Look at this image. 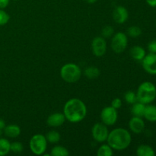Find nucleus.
I'll return each mask as SVG.
<instances>
[{
	"mask_svg": "<svg viewBox=\"0 0 156 156\" xmlns=\"http://www.w3.org/2000/svg\"><path fill=\"white\" fill-rule=\"evenodd\" d=\"M2 130H1V129H0V136L2 135Z\"/></svg>",
	"mask_w": 156,
	"mask_h": 156,
	"instance_id": "35",
	"label": "nucleus"
},
{
	"mask_svg": "<svg viewBox=\"0 0 156 156\" xmlns=\"http://www.w3.org/2000/svg\"><path fill=\"white\" fill-rule=\"evenodd\" d=\"M5 126L6 125L4 120H3L2 119H0V129L3 131V129H4V128L5 127Z\"/></svg>",
	"mask_w": 156,
	"mask_h": 156,
	"instance_id": "33",
	"label": "nucleus"
},
{
	"mask_svg": "<svg viewBox=\"0 0 156 156\" xmlns=\"http://www.w3.org/2000/svg\"><path fill=\"white\" fill-rule=\"evenodd\" d=\"M10 0H0V9H4L9 5Z\"/></svg>",
	"mask_w": 156,
	"mask_h": 156,
	"instance_id": "31",
	"label": "nucleus"
},
{
	"mask_svg": "<svg viewBox=\"0 0 156 156\" xmlns=\"http://www.w3.org/2000/svg\"><path fill=\"white\" fill-rule=\"evenodd\" d=\"M143 117L149 122H156V106L152 105H148L145 108Z\"/></svg>",
	"mask_w": 156,
	"mask_h": 156,
	"instance_id": "16",
	"label": "nucleus"
},
{
	"mask_svg": "<svg viewBox=\"0 0 156 156\" xmlns=\"http://www.w3.org/2000/svg\"><path fill=\"white\" fill-rule=\"evenodd\" d=\"M9 19H10V16L9 14L3 9H0V26H3L7 24Z\"/></svg>",
	"mask_w": 156,
	"mask_h": 156,
	"instance_id": "26",
	"label": "nucleus"
},
{
	"mask_svg": "<svg viewBox=\"0 0 156 156\" xmlns=\"http://www.w3.org/2000/svg\"><path fill=\"white\" fill-rule=\"evenodd\" d=\"M30 149L37 155H44L47 148V140L44 135L36 134L30 138L29 143Z\"/></svg>",
	"mask_w": 156,
	"mask_h": 156,
	"instance_id": "5",
	"label": "nucleus"
},
{
	"mask_svg": "<svg viewBox=\"0 0 156 156\" xmlns=\"http://www.w3.org/2000/svg\"><path fill=\"white\" fill-rule=\"evenodd\" d=\"M148 50L149 53H156V40L152 41L148 44Z\"/></svg>",
	"mask_w": 156,
	"mask_h": 156,
	"instance_id": "30",
	"label": "nucleus"
},
{
	"mask_svg": "<svg viewBox=\"0 0 156 156\" xmlns=\"http://www.w3.org/2000/svg\"><path fill=\"white\" fill-rule=\"evenodd\" d=\"M124 100L129 105H133L136 102L138 101L137 100L136 94L133 91H128L124 94Z\"/></svg>",
	"mask_w": 156,
	"mask_h": 156,
	"instance_id": "24",
	"label": "nucleus"
},
{
	"mask_svg": "<svg viewBox=\"0 0 156 156\" xmlns=\"http://www.w3.org/2000/svg\"><path fill=\"white\" fill-rule=\"evenodd\" d=\"M146 2L150 7H156V0H146Z\"/></svg>",
	"mask_w": 156,
	"mask_h": 156,
	"instance_id": "32",
	"label": "nucleus"
},
{
	"mask_svg": "<svg viewBox=\"0 0 156 156\" xmlns=\"http://www.w3.org/2000/svg\"><path fill=\"white\" fill-rule=\"evenodd\" d=\"M136 155L138 156H155L154 149L148 145H140L136 149Z\"/></svg>",
	"mask_w": 156,
	"mask_h": 156,
	"instance_id": "17",
	"label": "nucleus"
},
{
	"mask_svg": "<svg viewBox=\"0 0 156 156\" xmlns=\"http://www.w3.org/2000/svg\"><path fill=\"white\" fill-rule=\"evenodd\" d=\"M12 1H16V0H12Z\"/></svg>",
	"mask_w": 156,
	"mask_h": 156,
	"instance_id": "36",
	"label": "nucleus"
},
{
	"mask_svg": "<svg viewBox=\"0 0 156 156\" xmlns=\"http://www.w3.org/2000/svg\"><path fill=\"white\" fill-rule=\"evenodd\" d=\"M111 106L113 107L115 109H119V108H121L122 106V101L120 98H114V100L111 102Z\"/></svg>",
	"mask_w": 156,
	"mask_h": 156,
	"instance_id": "29",
	"label": "nucleus"
},
{
	"mask_svg": "<svg viewBox=\"0 0 156 156\" xmlns=\"http://www.w3.org/2000/svg\"><path fill=\"white\" fill-rule=\"evenodd\" d=\"M108 144L114 150L121 151L128 148L132 142L131 134L124 128H116L109 132Z\"/></svg>",
	"mask_w": 156,
	"mask_h": 156,
	"instance_id": "2",
	"label": "nucleus"
},
{
	"mask_svg": "<svg viewBox=\"0 0 156 156\" xmlns=\"http://www.w3.org/2000/svg\"><path fill=\"white\" fill-rule=\"evenodd\" d=\"M11 151V143L5 138H0V156H5Z\"/></svg>",
	"mask_w": 156,
	"mask_h": 156,
	"instance_id": "19",
	"label": "nucleus"
},
{
	"mask_svg": "<svg viewBox=\"0 0 156 156\" xmlns=\"http://www.w3.org/2000/svg\"><path fill=\"white\" fill-rule=\"evenodd\" d=\"M128 44V38L126 34L118 32L113 37L111 41V48L116 53H121L126 50Z\"/></svg>",
	"mask_w": 156,
	"mask_h": 156,
	"instance_id": "6",
	"label": "nucleus"
},
{
	"mask_svg": "<svg viewBox=\"0 0 156 156\" xmlns=\"http://www.w3.org/2000/svg\"><path fill=\"white\" fill-rule=\"evenodd\" d=\"M138 101L149 105L156 98V87L152 82H144L139 86L136 92Z\"/></svg>",
	"mask_w": 156,
	"mask_h": 156,
	"instance_id": "3",
	"label": "nucleus"
},
{
	"mask_svg": "<svg viewBox=\"0 0 156 156\" xmlns=\"http://www.w3.org/2000/svg\"><path fill=\"white\" fill-rule=\"evenodd\" d=\"M114 32V28H113L112 26L107 25L102 29L101 34H102V36H103L104 37L108 38V37H111L112 36Z\"/></svg>",
	"mask_w": 156,
	"mask_h": 156,
	"instance_id": "28",
	"label": "nucleus"
},
{
	"mask_svg": "<svg viewBox=\"0 0 156 156\" xmlns=\"http://www.w3.org/2000/svg\"><path fill=\"white\" fill-rule=\"evenodd\" d=\"M131 57L136 61H142L146 56V50L140 46H134L129 51Z\"/></svg>",
	"mask_w": 156,
	"mask_h": 156,
	"instance_id": "15",
	"label": "nucleus"
},
{
	"mask_svg": "<svg viewBox=\"0 0 156 156\" xmlns=\"http://www.w3.org/2000/svg\"><path fill=\"white\" fill-rule=\"evenodd\" d=\"M24 149V146H23L22 143L20 142H14V143H11V151L15 153H20Z\"/></svg>",
	"mask_w": 156,
	"mask_h": 156,
	"instance_id": "27",
	"label": "nucleus"
},
{
	"mask_svg": "<svg viewBox=\"0 0 156 156\" xmlns=\"http://www.w3.org/2000/svg\"><path fill=\"white\" fill-rule=\"evenodd\" d=\"M91 132H92V136L94 140L98 143H104L107 141L108 134H109L108 127L103 123H95L93 126Z\"/></svg>",
	"mask_w": 156,
	"mask_h": 156,
	"instance_id": "8",
	"label": "nucleus"
},
{
	"mask_svg": "<svg viewBox=\"0 0 156 156\" xmlns=\"http://www.w3.org/2000/svg\"><path fill=\"white\" fill-rule=\"evenodd\" d=\"M143 68L150 75H156V53H149L142 60Z\"/></svg>",
	"mask_w": 156,
	"mask_h": 156,
	"instance_id": "10",
	"label": "nucleus"
},
{
	"mask_svg": "<svg viewBox=\"0 0 156 156\" xmlns=\"http://www.w3.org/2000/svg\"><path fill=\"white\" fill-rule=\"evenodd\" d=\"M93 54L98 57L104 56L107 51V42L105 38L101 37H97L94 38L91 43Z\"/></svg>",
	"mask_w": 156,
	"mask_h": 156,
	"instance_id": "9",
	"label": "nucleus"
},
{
	"mask_svg": "<svg viewBox=\"0 0 156 156\" xmlns=\"http://www.w3.org/2000/svg\"><path fill=\"white\" fill-rule=\"evenodd\" d=\"M66 121V117L62 113H54L48 117L47 123L51 127H59Z\"/></svg>",
	"mask_w": 156,
	"mask_h": 156,
	"instance_id": "13",
	"label": "nucleus"
},
{
	"mask_svg": "<svg viewBox=\"0 0 156 156\" xmlns=\"http://www.w3.org/2000/svg\"><path fill=\"white\" fill-rule=\"evenodd\" d=\"M129 126L130 130L133 133L140 134L143 132L145 129V122L142 117H133L130 119L129 122Z\"/></svg>",
	"mask_w": 156,
	"mask_h": 156,
	"instance_id": "12",
	"label": "nucleus"
},
{
	"mask_svg": "<svg viewBox=\"0 0 156 156\" xmlns=\"http://www.w3.org/2000/svg\"><path fill=\"white\" fill-rule=\"evenodd\" d=\"M127 34L131 37H138L142 34V30L138 26H131L128 28Z\"/></svg>",
	"mask_w": 156,
	"mask_h": 156,
	"instance_id": "25",
	"label": "nucleus"
},
{
	"mask_svg": "<svg viewBox=\"0 0 156 156\" xmlns=\"http://www.w3.org/2000/svg\"><path fill=\"white\" fill-rule=\"evenodd\" d=\"M63 114L68 121L79 123L85 119L87 114V108L82 100L72 98L64 105Z\"/></svg>",
	"mask_w": 156,
	"mask_h": 156,
	"instance_id": "1",
	"label": "nucleus"
},
{
	"mask_svg": "<svg viewBox=\"0 0 156 156\" xmlns=\"http://www.w3.org/2000/svg\"><path fill=\"white\" fill-rule=\"evenodd\" d=\"M85 76L89 79H95L100 76V70L97 67H88L85 70Z\"/></svg>",
	"mask_w": 156,
	"mask_h": 156,
	"instance_id": "21",
	"label": "nucleus"
},
{
	"mask_svg": "<svg viewBox=\"0 0 156 156\" xmlns=\"http://www.w3.org/2000/svg\"><path fill=\"white\" fill-rule=\"evenodd\" d=\"M129 17L127 9L123 6H117L113 12V18L117 24H123Z\"/></svg>",
	"mask_w": 156,
	"mask_h": 156,
	"instance_id": "11",
	"label": "nucleus"
},
{
	"mask_svg": "<svg viewBox=\"0 0 156 156\" xmlns=\"http://www.w3.org/2000/svg\"><path fill=\"white\" fill-rule=\"evenodd\" d=\"M145 108H146V105L140 101H137L133 105L132 108H131V113L133 117H143Z\"/></svg>",
	"mask_w": 156,
	"mask_h": 156,
	"instance_id": "18",
	"label": "nucleus"
},
{
	"mask_svg": "<svg viewBox=\"0 0 156 156\" xmlns=\"http://www.w3.org/2000/svg\"><path fill=\"white\" fill-rule=\"evenodd\" d=\"M118 118L117 109L112 106L105 107L101 112V119L104 124L106 126H113L117 122Z\"/></svg>",
	"mask_w": 156,
	"mask_h": 156,
	"instance_id": "7",
	"label": "nucleus"
},
{
	"mask_svg": "<svg viewBox=\"0 0 156 156\" xmlns=\"http://www.w3.org/2000/svg\"><path fill=\"white\" fill-rule=\"evenodd\" d=\"M60 76L66 82L75 83L80 79L82 71L76 64L66 63L61 68Z\"/></svg>",
	"mask_w": 156,
	"mask_h": 156,
	"instance_id": "4",
	"label": "nucleus"
},
{
	"mask_svg": "<svg viewBox=\"0 0 156 156\" xmlns=\"http://www.w3.org/2000/svg\"><path fill=\"white\" fill-rule=\"evenodd\" d=\"M113 149L109 145H102L98 149V156H111L113 155Z\"/></svg>",
	"mask_w": 156,
	"mask_h": 156,
	"instance_id": "22",
	"label": "nucleus"
},
{
	"mask_svg": "<svg viewBox=\"0 0 156 156\" xmlns=\"http://www.w3.org/2000/svg\"><path fill=\"white\" fill-rule=\"evenodd\" d=\"M5 135L9 138H17L21 134V129L18 125L10 124L5 126L3 129Z\"/></svg>",
	"mask_w": 156,
	"mask_h": 156,
	"instance_id": "14",
	"label": "nucleus"
},
{
	"mask_svg": "<svg viewBox=\"0 0 156 156\" xmlns=\"http://www.w3.org/2000/svg\"><path fill=\"white\" fill-rule=\"evenodd\" d=\"M46 139L47 142L50 143H56L60 140V134L55 130H51L46 135Z\"/></svg>",
	"mask_w": 156,
	"mask_h": 156,
	"instance_id": "23",
	"label": "nucleus"
},
{
	"mask_svg": "<svg viewBox=\"0 0 156 156\" xmlns=\"http://www.w3.org/2000/svg\"><path fill=\"white\" fill-rule=\"evenodd\" d=\"M85 1H86L88 3H89V4H93V3L96 2L98 0H85Z\"/></svg>",
	"mask_w": 156,
	"mask_h": 156,
	"instance_id": "34",
	"label": "nucleus"
},
{
	"mask_svg": "<svg viewBox=\"0 0 156 156\" xmlns=\"http://www.w3.org/2000/svg\"><path fill=\"white\" fill-rule=\"evenodd\" d=\"M69 155L68 149L61 146H56L51 149L50 155L52 156H68Z\"/></svg>",
	"mask_w": 156,
	"mask_h": 156,
	"instance_id": "20",
	"label": "nucleus"
}]
</instances>
